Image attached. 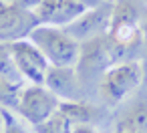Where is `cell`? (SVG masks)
<instances>
[{"instance_id":"cell-2","label":"cell","mask_w":147,"mask_h":133,"mask_svg":"<svg viewBox=\"0 0 147 133\" xmlns=\"http://www.w3.org/2000/svg\"><path fill=\"white\" fill-rule=\"evenodd\" d=\"M141 79H143L141 63L137 61L117 63L103 73L101 83H99V93L107 105L115 107L139 87Z\"/></svg>"},{"instance_id":"cell-22","label":"cell","mask_w":147,"mask_h":133,"mask_svg":"<svg viewBox=\"0 0 147 133\" xmlns=\"http://www.w3.org/2000/svg\"><path fill=\"white\" fill-rule=\"evenodd\" d=\"M105 2H117V0H105Z\"/></svg>"},{"instance_id":"cell-5","label":"cell","mask_w":147,"mask_h":133,"mask_svg":"<svg viewBox=\"0 0 147 133\" xmlns=\"http://www.w3.org/2000/svg\"><path fill=\"white\" fill-rule=\"evenodd\" d=\"M121 53L123 51L109 38V34H103V36L81 43V57H79V63H77L79 77L83 73H95V71L105 73L107 69L117 65V59H119Z\"/></svg>"},{"instance_id":"cell-18","label":"cell","mask_w":147,"mask_h":133,"mask_svg":"<svg viewBox=\"0 0 147 133\" xmlns=\"http://www.w3.org/2000/svg\"><path fill=\"white\" fill-rule=\"evenodd\" d=\"M69 133H97V129L91 125H71Z\"/></svg>"},{"instance_id":"cell-16","label":"cell","mask_w":147,"mask_h":133,"mask_svg":"<svg viewBox=\"0 0 147 133\" xmlns=\"http://www.w3.org/2000/svg\"><path fill=\"white\" fill-rule=\"evenodd\" d=\"M2 109V117H4V127H2V133H26L20 123L14 119V113H10L6 107H0Z\"/></svg>"},{"instance_id":"cell-8","label":"cell","mask_w":147,"mask_h":133,"mask_svg":"<svg viewBox=\"0 0 147 133\" xmlns=\"http://www.w3.org/2000/svg\"><path fill=\"white\" fill-rule=\"evenodd\" d=\"M113 6H115V2H103L99 8H93V10H87L85 14H81L65 30L73 38H77L79 43L103 36V34L109 32V24H111V16H113Z\"/></svg>"},{"instance_id":"cell-17","label":"cell","mask_w":147,"mask_h":133,"mask_svg":"<svg viewBox=\"0 0 147 133\" xmlns=\"http://www.w3.org/2000/svg\"><path fill=\"white\" fill-rule=\"evenodd\" d=\"M77 4H81L85 10H93V8H99L105 0H75Z\"/></svg>"},{"instance_id":"cell-6","label":"cell","mask_w":147,"mask_h":133,"mask_svg":"<svg viewBox=\"0 0 147 133\" xmlns=\"http://www.w3.org/2000/svg\"><path fill=\"white\" fill-rule=\"evenodd\" d=\"M38 24L40 22L32 10H26L10 0H0V41L2 43L28 38Z\"/></svg>"},{"instance_id":"cell-14","label":"cell","mask_w":147,"mask_h":133,"mask_svg":"<svg viewBox=\"0 0 147 133\" xmlns=\"http://www.w3.org/2000/svg\"><path fill=\"white\" fill-rule=\"evenodd\" d=\"M22 83H8L4 79H0V107H12L16 109L20 91H22Z\"/></svg>"},{"instance_id":"cell-20","label":"cell","mask_w":147,"mask_h":133,"mask_svg":"<svg viewBox=\"0 0 147 133\" xmlns=\"http://www.w3.org/2000/svg\"><path fill=\"white\" fill-rule=\"evenodd\" d=\"M141 30H143V36H145V38H147V20H145V22H143V24H141Z\"/></svg>"},{"instance_id":"cell-1","label":"cell","mask_w":147,"mask_h":133,"mask_svg":"<svg viewBox=\"0 0 147 133\" xmlns=\"http://www.w3.org/2000/svg\"><path fill=\"white\" fill-rule=\"evenodd\" d=\"M28 41L38 47L51 67H77L79 63L81 43L73 38L65 28L38 24L30 32Z\"/></svg>"},{"instance_id":"cell-4","label":"cell","mask_w":147,"mask_h":133,"mask_svg":"<svg viewBox=\"0 0 147 133\" xmlns=\"http://www.w3.org/2000/svg\"><path fill=\"white\" fill-rule=\"evenodd\" d=\"M107 34L121 51H127L141 41L143 30L139 22V12L131 0H117L115 2Z\"/></svg>"},{"instance_id":"cell-11","label":"cell","mask_w":147,"mask_h":133,"mask_svg":"<svg viewBox=\"0 0 147 133\" xmlns=\"http://www.w3.org/2000/svg\"><path fill=\"white\" fill-rule=\"evenodd\" d=\"M59 109L65 113V117L71 121V125H91L99 117V109L93 107L87 101H81V99L61 101V107Z\"/></svg>"},{"instance_id":"cell-7","label":"cell","mask_w":147,"mask_h":133,"mask_svg":"<svg viewBox=\"0 0 147 133\" xmlns=\"http://www.w3.org/2000/svg\"><path fill=\"white\" fill-rule=\"evenodd\" d=\"M16 69L22 75L24 81H28L30 85H45L47 73L51 69L47 57L38 51V47L34 43H30L28 38L16 41V43H8Z\"/></svg>"},{"instance_id":"cell-21","label":"cell","mask_w":147,"mask_h":133,"mask_svg":"<svg viewBox=\"0 0 147 133\" xmlns=\"http://www.w3.org/2000/svg\"><path fill=\"white\" fill-rule=\"evenodd\" d=\"M2 127H4V117H2V109H0V133H2Z\"/></svg>"},{"instance_id":"cell-15","label":"cell","mask_w":147,"mask_h":133,"mask_svg":"<svg viewBox=\"0 0 147 133\" xmlns=\"http://www.w3.org/2000/svg\"><path fill=\"white\" fill-rule=\"evenodd\" d=\"M135 133H147V103H139L123 119Z\"/></svg>"},{"instance_id":"cell-19","label":"cell","mask_w":147,"mask_h":133,"mask_svg":"<svg viewBox=\"0 0 147 133\" xmlns=\"http://www.w3.org/2000/svg\"><path fill=\"white\" fill-rule=\"evenodd\" d=\"M115 133H135L125 121H119V125H117V129H115Z\"/></svg>"},{"instance_id":"cell-12","label":"cell","mask_w":147,"mask_h":133,"mask_svg":"<svg viewBox=\"0 0 147 133\" xmlns=\"http://www.w3.org/2000/svg\"><path fill=\"white\" fill-rule=\"evenodd\" d=\"M0 79H4L8 83H22L24 81L22 75L18 73V69H16L10 45L2 43V41H0Z\"/></svg>"},{"instance_id":"cell-10","label":"cell","mask_w":147,"mask_h":133,"mask_svg":"<svg viewBox=\"0 0 147 133\" xmlns=\"http://www.w3.org/2000/svg\"><path fill=\"white\" fill-rule=\"evenodd\" d=\"M45 87L51 89L61 101H75L81 93V77L75 67H51Z\"/></svg>"},{"instance_id":"cell-13","label":"cell","mask_w":147,"mask_h":133,"mask_svg":"<svg viewBox=\"0 0 147 133\" xmlns=\"http://www.w3.org/2000/svg\"><path fill=\"white\" fill-rule=\"evenodd\" d=\"M36 133H69L71 131V121L65 117V113L59 109L57 113H53L47 121L34 125Z\"/></svg>"},{"instance_id":"cell-3","label":"cell","mask_w":147,"mask_h":133,"mask_svg":"<svg viewBox=\"0 0 147 133\" xmlns=\"http://www.w3.org/2000/svg\"><path fill=\"white\" fill-rule=\"evenodd\" d=\"M59 107H61V99L51 89H47L45 85H28L22 87L20 91L16 113L34 127L47 121L53 113H57Z\"/></svg>"},{"instance_id":"cell-9","label":"cell","mask_w":147,"mask_h":133,"mask_svg":"<svg viewBox=\"0 0 147 133\" xmlns=\"http://www.w3.org/2000/svg\"><path fill=\"white\" fill-rule=\"evenodd\" d=\"M85 12L87 10L75 0H40V4L34 8V14L40 24L59 28H67Z\"/></svg>"}]
</instances>
